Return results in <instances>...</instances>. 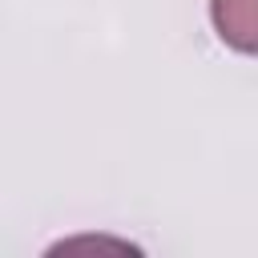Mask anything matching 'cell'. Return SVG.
<instances>
[{"label": "cell", "instance_id": "obj_1", "mask_svg": "<svg viewBox=\"0 0 258 258\" xmlns=\"http://www.w3.org/2000/svg\"><path fill=\"white\" fill-rule=\"evenodd\" d=\"M210 24L230 52L258 56V0H210Z\"/></svg>", "mask_w": 258, "mask_h": 258}]
</instances>
